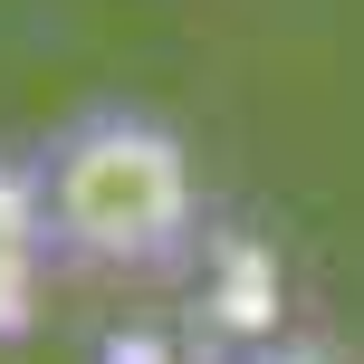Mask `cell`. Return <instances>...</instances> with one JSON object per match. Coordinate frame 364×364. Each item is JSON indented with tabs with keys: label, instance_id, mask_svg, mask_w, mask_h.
<instances>
[{
	"label": "cell",
	"instance_id": "1",
	"mask_svg": "<svg viewBox=\"0 0 364 364\" xmlns=\"http://www.w3.org/2000/svg\"><path fill=\"white\" fill-rule=\"evenodd\" d=\"M38 240L58 278L164 288L201 259V173L154 106H77L29 144Z\"/></svg>",
	"mask_w": 364,
	"mask_h": 364
},
{
	"label": "cell",
	"instance_id": "2",
	"mask_svg": "<svg viewBox=\"0 0 364 364\" xmlns=\"http://www.w3.org/2000/svg\"><path fill=\"white\" fill-rule=\"evenodd\" d=\"M48 240H38V192H29V154H0V346L29 336V307L48 288Z\"/></svg>",
	"mask_w": 364,
	"mask_h": 364
}]
</instances>
